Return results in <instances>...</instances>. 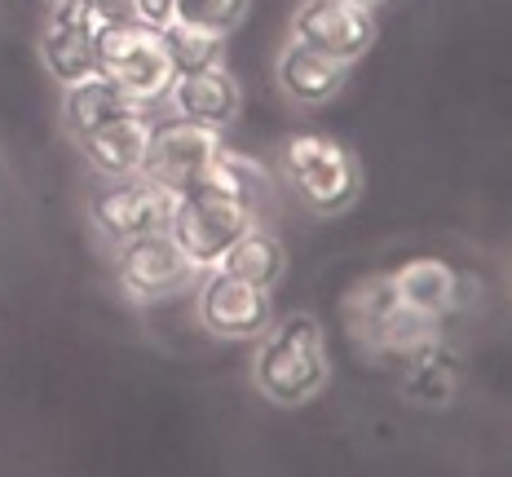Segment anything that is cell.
Returning a JSON list of instances; mask_svg holds the SVG:
<instances>
[{"mask_svg": "<svg viewBox=\"0 0 512 477\" xmlns=\"http://www.w3.org/2000/svg\"><path fill=\"white\" fill-rule=\"evenodd\" d=\"M195 274L168 230H146L120 243V279L133 296H168Z\"/></svg>", "mask_w": 512, "mask_h": 477, "instance_id": "obj_9", "label": "cell"}, {"mask_svg": "<svg viewBox=\"0 0 512 477\" xmlns=\"http://www.w3.org/2000/svg\"><path fill=\"white\" fill-rule=\"evenodd\" d=\"M283 164L292 186L301 190V199L314 212H340L358 199V186H362L358 159L340 142H332V137H318V133L292 137L283 151Z\"/></svg>", "mask_w": 512, "mask_h": 477, "instance_id": "obj_4", "label": "cell"}, {"mask_svg": "<svg viewBox=\"0 0 512 477\" xmlns=\"http://www.w3.org/2000/svg\"><path fill=\"white\" fill-rule=\"evenodd\" d=\"M168 102L173 115L181 120H195L204 129H226L239 115V84H234L221 67H199V71H181L168 84Z\"/></svg>", "mask_w": 512, "mask_h": 477, "instance_id": "obj_11", "label": "cell"}, {"mask_svg": "<svg viewBox=\"0 0 512 477\" xmlns=\"http://www.w3.org/2000/svg\"><path fill=\"white\" fill-rule=\"evenodd\" d=\"M151 106H124V111H111L102 115L98 124L80 129V151L102 168L106 177H133L142 173V155H146V142H151Z\"/></svg>", "mask_w": 512, "mask_h": 477, "instance_id": "obj_7", "label": "cell"}, {"mask_svg": "<svg viewBox=\"0 0 512 477\" xmlns=\"http://www.w3.org/2000/svg\"><path fill=\"white\" fill-rule=\"evenodd\" d=\"M93 49H98V71L111 84H120L128 98H137L146 106L168 98V84H173L177 71H173V58H168L159 27H146V23L106 27L93 36Z\"/></svg>", "mask_w": 512, "mask_h": 477, "instance_id": "obj_3", "label": "cell"}, {"mask_svg": "<svg viewBox=\"0 0 512 477\" xmlns=\"http://www.w3.org/2000/svg\"><path fill=\"white\" fill-rule=\"evenodd\" d=\"M389 283H393V296H398L402 305H411V310H424V314H433V318H442L446 310L455 305V270L446 261H437V257H415L407 261L398 274H389Z\"/></svg>", "mask_w": 512, "mask_h": 477, "instance_id": "obj_14", "label": "cell"}, {"mask_svg": "<svg viewBox=\"0 0 512 477\" xmlns=\"http://www.w3.org/2000/svg\"><path fill=\"white\" fill-rule=\"evenodd\" d=\"M217 155H221L217 129H204V124L173 115V120L151 124V142H146V155H142V177H151V182L173 190V195H186L199 182H208Z\"/></svg>", "mask_w": 512, "mask_h": 477, "instance_id": "obj_5", "label": "cell"}, {"mask_svg": "<svg viewBox=\"0 0 512 477\" xmlns=\"http://www.w3.org/2000/svg\"><path fill=\"white\" fill-rule=\"evenodd\" d=\"M164 36V49L173 58V71H199V67H217L221 58V40L226 36H212V31H199V27H186V23H168L159 27Z\"/></svg>", "mask_w": 512, "mask_h": 477, "instance_id": "obj_17", "label": "cell"}, {"mask_svg": "<svg viewBox=\"0 0 512 477\" xmlns=\"http://www.w3.org/2000/svg\"><path fill=\"white\" fill-rule=\"evenodd\" d=\"M354 5H362V9H371V5H380V0H354Z\"/></svg>", "mask_w": 512, "mask_h": 477, "instance_id": "obj_20", "label": "cell"}, {"mask_svg": "<svg viewBox=\"0 0 512 477\" xmlns=\"http://www.w3.org/2000/svg\"><path fill=\"white\" fill-rule=\"evenodd\" d=\"M349 67H354V62L332 58V53H323V49L292 36V45H287L279 58V80L296 102H327L332 93H340Z\"/></svg>", "mask_w": 512, "mask_h": 477, "instance_id": "obj_13", "label": "cell"}, {"mask_svg": "<svg viewBox=\"0 0 512 477\" xmlns=\"http://www.w3.org/2000/svg\"><path fill=\"white\" fill-rule=\"evenodd\" d=\"M45 62L62 84H76L98 76V49H93V27L84 23L80 0H58V14L45 31Z\"/></svg>", "mask_w": 512, "mask_h": 477, "instance_id": "obj_12", "label": "cell"}, {"mask_svg": "<svg viewBox=\"0 0 512 477\" xmlns=\"http://www.w3.org/2000/svg\"><path fill=\"white\" fill-rule=\"evenodd\" d=\"M217 270H226V274H234V279L270 292L274 283L283 279V248H279V239L265 235L261 226H248L239 239H234V248L221 257Z\"/></svg>", "mask_w": 512, "mask_h": 477, "instance_id": "obj_16", "label": "cell"}, {"mask_svg": "<svg viewBox=\"0 0 512 477\" xmlns=\"http://www.w3.org/2000/svg\"><path fill=\"white\" fill-rule=\"evenodd\" d=\"M292 36L332 53V58L354 62L376 40V23H371V9L354 5V0H305Z\"/></svg>", "mask_w": 512, "mask_h": 477, "instance_id": "obj_8", "label": "cell"}, {"mask_svg": "<svg viewBox=\"0 0 512 477\" xmlns=\"http://www.w3.org/2000/svg\"><path fill=\"white\" fill-rule=\"evenodd\" d=\"M199 318L212 336H261L270 327V292L217 270L199 292Z\"/></svg>", "mask_w": 512, "mask_h": 477, "instance_id": "obj_10", "label": "cell"}, {"mask_svg": "<svg viewBox=\"0 0 512 477\" xmlns=\"http://www.w3.org/2000/svg\"><path fill=\"white\" fill-rule=\"evenodd\" d=\"M243 9H248V0H173V23L226 36L243 18Z\"/></svg>", "mask_w": 512, "mask_h": 477, "instance_id": "obj_18", "label": "cell"}, {"mask_svg": "<svg viewBox=\"0 0 512 477\" xmlns=\"http://www.w3.org/2000/svg\"><path fill=\"white\" fill-rule=\"evenodd\" d=\"M371 341H376L380 349H389V354H398V358H424V354H433L437 349L442 332H437L433 314L393 301L389 310L380 314V323L371 327Z\"/></svg>", "mask_w": 512, "mask_h": 477, "instance_id": "obj_15", "label": "cell"}, {"mask_svg": "<svg viewBox=\"0 0 512 477\" xmlns=\"http://www.w3.org/2000/svg\"><path fill=\"white\" fill-rule=\"evenodd\" d=\"M323 380H327V349L314 318L305 314L283 318L256 349V385H261L265 398L283 402V407L309 402L323 389Z\"/></svg>", "mask_w": 512, "mask_h": 477, "instance_id": "obj_2", "label": "cell"}, {"mask_svg": "<svg viewBox=\"0 0 512 477\" xmlns=\"http://www.w3.org/2000/svg\"><path fill=\"white\" fill-rule=\"evenodd\" d=\"M173 208H177L173 190L133 173V177H111V186L93 199V221L102 226V235L124 243L133 235H146V230H168Z\"/></svg>", "mask_w": 512, "mask_h": 477, "instance_id": "obj_6", "label": "cell"}, {"mask_svg": "<svg viewBox=\"0 0 512 477\" xmlns=\"http://www.w3.org/2000/svg\"><path fill=\"white\" fill-rule=\"evenodd\" d=\"M248 226H256V208L208 177V182H199L195 190L177 195L168 235L177 239V248L186 252V261L195 265V270H217L221 257L234 248V239Z\"/></svg>", "mask_w": 512, "mask_h": 477, "instance_id": "obj_1", "label": "cell"}, {"mask_svg": "<svg viewBox=\"0 0 512 477\" xmlns=\"http://www.w3.org/2000/svg\"><path fill=\"white\" fill-rule=\"evenodd\" d=\"M84 9V23L93 27V36L106 27H120V23H137V9L133 0H80Z\"/></svg>", "mask_w": 512, "mask_h": 477, "instance_id": "obj_19", "label": "cell"}]
</instances>
